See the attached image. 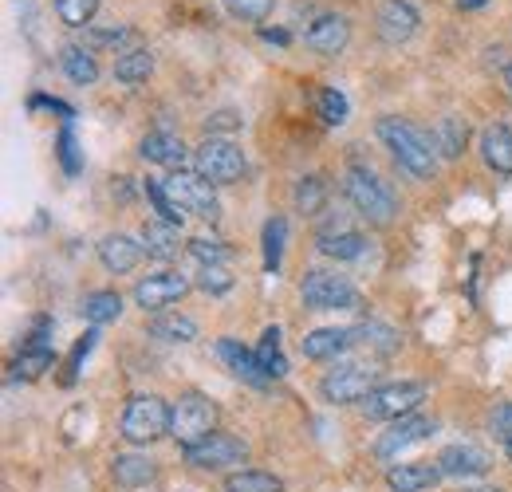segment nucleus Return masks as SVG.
Here are the masks:
<instances>
[{"label":"nucleus","mask_w":512,"mask_h":492,"mask_svg":"<svg viewBox=\"0 0 512 492\" xmlns=\"http://www.w3.org/2000/svg\"><path fill=\"white\" fill-rule=\"evenodd\" d=\"M217 426V410H213V402L205 398V394H182L174 406H170V437L182 445V449H190L197 441H205L209 433Z\"/></svg>","instance_id":"4"},{"label":"nucleus","mask_w":512,"mask_h":492,"mask_svg":"<svg viewBox=\"0 0 512 492\" xmlns=\"http://www.w3.org/2000/svg\"><path fill=\"white\" fill-rule=\"evenodd\" d=\"M130 40V28L115 24V28H91L87 32V48H119Z\"/></svg>","instance_id":"42"},{"label":"nucleus","mask_w":512,"mask_h":492,"mask_svg":"<svg viewBox=\"0 0 512 492\" xmlns=\"http://www.w3.org/2000/svg\"><path fill=\"white\" fill-rule=\"evenodd\" d=\"M355 339H359L363 347L379 351V355H394V351L402 347L398 331H394V327H386V323H363V327H355Z\"/></svg>","instance_id":"32"},{"label":"nucleus","mask_w":512,"mask_h":492,"mask_svg":"<svg viewBox=\"0 0 512 492\" xmlns=\"http://www.w3.org/2000/svg\"><path fill=\"white\" fill-rule=\"evenodd\" d=\"M193 284H197L201 292H209V296H225L237 280H233V272H229L225 264H201L197 276H193Z\"/></svg>","instance_id":"37"},{"label":"nucleus","mask_w":512,"mask_h":492,"mask_svg":"<svg viewBox=\"0 0 512 492\" xmlns=\"http://www.w3.org/2000/svg\"><path fill=\"white\" fill-rule=\"evenodd\" d=\"M505 83H509V91H512V63L505 67Z\"/></svg>","instance_id":"50"},{"label":"nucleus","mask_w":512,"mask_h":492,"mask_svg":"<svg viewBox=\"0 0 512 492\" xmlns=\"http://www.w3.org/2000/svg\"><path fill=\"white\" fill-rule=\"evenodd\" d=\"M119 430H123L130 445H150V441L170 433V406L162 398H154V394H134L127 402V410H123Z\"/></svg>","instance_id":"3"},{"label":"nucleus","mask_w":512,"mask_h":492,"mask_svg":"<svg viewBox=\"0 0 512 492\" xmlns=\"http://www.w3.org/2000/svg\"><path fill=\"white\" fill-rule=\"evenodd\" d=\"M347 40H351V24L343 20V16H320L308 32H304V44L316 52V56H339L343 48H347Z\"/></svg>","instance_id":"15"},{"label":"nucleus","mask_w":512,"mask_h":492,"mask_svg":"<svg viewBox=\"0 0 512 492\" xmlns=\"http://www.w3.org/2000/svg\"><path fill=\"white\" fill-rule=\"evenodd\" d=\"M142 245H146V252H150L154 260H174L182 241H178V229H174V225H166V221H146V225H142Z\"/></svg>","instance_id":"26"},{"label":"nucleus","mask_w":512,"mask_h":492,"mask_svg":"<svg viewBox=\"0 0 512 492\" xmlns=\"http://www.w3.org/2000/svg\"><path fill=\"white\" fill-rule=\"evenodd\" d=\"M146 197H150V205L158 209V221H166V225H174V229L186 221V209L166 193V185L162 182H146Z\"/></svg>","instance_id":"35"},{"label":"nucleus","mask_w":512,"mask_h":492,"mask_svg":"<svg viewBox=\"0 0 512 492\" xmlns=\"http://www.w3.org/2000/svg\"><path fill=\"white\" fill-rule=\"evenodd\" d=\"M166 193L201 221H217L221 217V205H217V193H213V182H205L197 170H174L166 178Z\"/></svg>","instance_id":"8"},{"label":"nucleus","mask_w":512,"mask_h":492,"mask_svg":"<svg viewBox=\"0 0 512 492\" xmlns=\"http://www.w3.org/2000/svg\"><path fill=\"white\" fill-rule=\"evenodd\" d=\"M323 201H327V182H323L320 174L300 178V185H296V209L300 213H320Z\"/></svg>","instance_id":"38"},{"label":"nucleus","mask_w":512,"mask_h":492,"mask_svg":"<svg viewBox=\"0 0 512 492\" xmlns=\"http://www.w3.org/2000/svg\"><path fill=\"white\" fill-rule=\"evenodd\" d=\"M434 150H438V158H461L465 154V146H469V123L465 119H457V115H446V119H438L434 123Z\"/></svg>","instance_id":"23"},{"label":"nucleus","mask_w":512,"mask_h":492,"mask_svg":"<svg viewBox=\"0 0 512 492\" xmlns=\"http://www.w3.org/2000/svg\"><path fill=\"white\" fill-rule=\"evenodd\" d=\"M56 12L67 28H87L91 16L99 12V0H56Z\"/></svg>","instance_id":"39"},{"label":"nucleus","mask_w":512,"mask_h":492,"mask_svg":"<svg viewBox=\"0 0 512 492\" xmlns=\"http://www.w3.org/2000/svg\"><path fill=\"white\" fill-rule=\"evenodd\" d=\"M260 36H264L268 44H288V32H284V28H276V32H272V28H260Z\"/></svg>","instance_id":"47"},{"label":"nucleus","mask_w":512,"mask_h":492,"mask_svg":"<svg viewBox=\"0 0 512 492\" xmlns=\"http://www.w3.org/2000/svg\"><path fill=\"white\" fill-rule=\"evenodd\" d=\"M225 8L237 16V20H249V24H260L268 12H272V0H225Z\"/></svg>","instance_id":"41"},{"label":"nucleus","mask_w":512,"mask_h":492,"mask_svg":"<svg viewBox=\"0 0 512 492\" xmlns=\"http://www.w3.org/2000/svg\"><path fill=\"white\" fill-rule=\"evenodd\" d=\"M300 296H304V304L316 311H351L359 308V288L347 280V276H335V272H308L304 280H300Z\"/></svg>","instance_id":"5"},{"label":"nucleus","mask_w":512,"mask_h":492,"mask_svg":"<svg viewBox=\"0 0 512 492\" xmlns=\"http://www.w3.org/2000/svg\"><path fill=\"white\" fill-rule=\"evenodd\" d=\"M442 481V469L438 465H426V461H414V465H390L386 473V485L394 492H426Z\"/></svg>","instance_id":"20"},{"label":"nucleus","mask_w":512,"mask_h":492,"mask_svg":"<svg viewBox=\"0 0 512 492\" xmlns=\"http://www.w3.org/2000/svg\"><path fill=\"white\" fill-rule=\"evenodd\" d=\"M316 107H320V119L327 126H343L347 115H351L347 95H343L339 87H320V91H316Z\"/></svg>","instance_id":"34"},{"label":"nucleus","mask_w":512,"mask_h":492,"mask_svg":"<svg viewBox=\"0 0 512 492\" xmlns=\"http://www.w3.org/2000/svg\"><path fill=\"white\" fill-rule=\"evenodd\" d=\"M150 71H154V56H150L146 48L123 52V56H119V63H115V79H119V83H127V87L146 83V79H150Z\"/></svg>","instance_id":"29"},{"label":"nucleus","mask_w":512,"mask_h":492,"mask_svg":"<svg viewBox=\"0 0 512 492\" xmlns=\"http://www.w3.org/2000/svg\"><path fill=\"white\" fill-rule=\"evenodd\" d=\"M256 359H260V367H264L268 378H284V374H288V363H284V355H280V327H268V331L260 335Z\"/></svg>","instance_id":"31"},{"label":"nucleus","mask_w":512,"mask_h":492,"mask_svg":"<svg viewBox=\"0 0 512 492\" xmlns=\"http://www.w3.org/2000/svg\"><path fill=\"white\" fill-rule=\"evenodd\" d=\"M379 142L394 154V162L414 174V178H434V166H438V150H434V138L426 130H418L414 123L398 119V115H386L375 126Z\"/></svg>","instance_id":"1"},{"label":"nucleus","mask_w":512,"mask_h":492,"mask_svg":"<svg viewBox=\"0 0 512 492\" xmlns=\"http://www.w3.org/2000/svg\"><path fill=\"white\" fill-rule=\"evenodd\" d=\"M60 63H64L67 79L71 83H79V87H91L95 79H99V63L91 56V48H79V44H71L60 52Z\"/></svg>","instance_id":"27"},{"label":"nucleus","mask_w":512,"mask_h":492,"mask_svg":"<svg viewBox=\"0 0 512 492\" xmlns=\"http://www.w3.org/2000/svg\"><path fill=\"white\" fill-rule=\"evenodd\" d=\"M60 158H64L67 174H79V146H75V130L71 126H64V134H60Z\"/></svg>","instance_id":"46"},{"label":"nucleus","mask_w":512,"mask_h":492,"mask_svg":"<svg viewBox=\"0 0 512 492\" xmlns=\"http://www.w3.org/2000/svg\"><path fill=\"white\" fill-rule=\"evenodd\" d=\"M355 343V331H347V327H320V331H308L304 335V355L308 359H339L347 347Z\"/></svg>","instance_id":"21"},{"label":"nucleus","mask_w":512,"mask_h":492,"mask_svg":"<svg viewBox=\"0 0 512 492\" xmlns=\"http://www.w3.org/2000/svg\"><path fill=\"white\" fill-rule=\"evenodd\" d=\"M489 430H493V437H497L501 445H512V402H501V406L493 410Z\"/></svg>","instance_id":"44"},{"label":"nucleus","mask_w":512,"mask_h":492,"mask_svg":"<svg viewBox=\"0 0 512 492\" xmlns=\"http://www.w3.org/2000/svg\"><path fill=\"white\" fill-rule=\"evenodd\" d=\"M52 363H56L52 347H24V355L12 363V378H24V382H32V378H40L44 370H52Z\"/></svg>","instance_id":"33"},{"label":"nucleus","mask_w":512,"mask_h":492,"mask_svg":"<svg viewBox=\"0 0 512 492\" xmlns=\"http://www.w3.org/2000/svg\"><path fill=\"white\" fill-rule=\"evenodd\" d=\"M343 189H347L351 205H355L367 221H375V225H390V221H394L398 201H394V193H390L367 166H351L347 178H343Z\"/></svg>","instance_id":"2"},{"label":"nucleus","mask_w":512,"mask_h":492,"mask_svg":"<svg viewBox=\"0 0 512 492\" xmlns=\"http://www.w3.org/2000/svg\"><path fill=\"white\" fill-rule=\"evenodd\" d=\"M323 398L335 402V406H347V402H367L375 390H379V370L375 367H335L320 382Z\"/></svg>","instance_id":"9"},{"label":"nucleus","mask_w":512,"mask_h":492,"mask_svg":"<svg viewBox=\"0 0 512 492\" xmlns=\"http://www.w3.org/2000/svg\"><path fill=\"white\" fill-rule=\"evenodd\" d=\"M505 449H509V461H512V445H505Z\"/></svg>","instance_id":"51"},{"label":"nucleus","mask_w":512,"mask_h":492,"mask_svg":"<svg viewBox=\"0 0 512 492\" xmlns=\"http://www.w3.org/2000/svg\"><path fill=\"white\" fill-rule=\"evenodd\" d=\"M193 162H197V174L213 185H233L245 178V154L229 138H205Z\"/></svg>","instance_id":"6"},{"label":"nucleus","mask_w":512,"mask_h":492,"mask_svg":"<svg viewBox=\"0 0 512 492\" xmlns=\"http://www.w3.org/2000/svg\"><path fill=\"white\" fill-rule=\"evenodd\" d=\"M481 4H489V0H457V8H481Z\"/></svg>","instance_id":"48"},{"label":"nucleus","mask_w":512,"mask_h":492,"mask_svg":"<svg viewBox=\"0 0 512 492\" xmlns=\"http://www.w3.org/2000/svg\"><path fill=\"white\" fill-rule=\"evenodd\" d=\"M375 24H379V40L398 48V44L414 40V32H418V8L410 0H383Z\"/></svg>","instance_id":"12"},{"label":"nucleus","mask_w":512,"mask_h":492,"mask_svg":"<svg viewBox=\"0 0 512 492\" xmlns=\"http://www.w3.org/2000/svg\"><path fill=\"white\" fill-rule=\"evenodd\" d=\"M225 492H284V481L264 469H241V473L225 477Z\"/></svg>","instance_id":"30"},{"label":"nucleus","mask_w":512,"mask_h":492,"mask_svg":"<svg viewBox=\"0 0 512 492\" xmlns=\"http://www.w3.org/2000/svg\"><path fill=\"white\" fill-rule=\"evenodd\" d=\"M142 158L154 162V166H166V170H186L190 150H186V142H182L178 134H170V130H150V134L142 138Z\"/></svg>","instance_id":"17"},{"label":"nucleus","mask_w":512,"mask_h":492,"mask_svg":"<svg viewBox=\"0 0 512 492\" xmlns=\"http://www.w3.org/2000/svg\"><path fill=\"white\" fill-rule=\"evenodd\" d=\"M119 315H123V296L111 292V288L91 292V296L83 300V319H87L91 327H103V323H111V319H119Z\"/></svg>","instance_id":"28"},{"label":"nucleus","mask_w":512,"mask_h":492,"mask_svg":"<svg viewBox=\"0 0 512 492\" xmlns=\"http://www.w3.org/2000/svg\"><path fill=\"white\" fill-rule=\"evenodd\" d=\"M481 158L489 170L512 174V130L505 123H493L481 134Z\"/></svg>","instance_id":"22"},{"label":"nucleus","mask_w":512,"mask_h":492,"mask_svg":"<svg viewBox=\"0 0 512 492\" xmlns=\"http://www.w3.org/2000/svg\"><path fill=\"white\" fill-rule=\"evenodd\" d=\"M422 402H426V386L422 382H390V386H379L363 402V414L375 418V422H398V418H410Z\"/></svg>","instance_id":"7"},{"label":"nucleus","mask_w":512,"mask_h":492,"mask_svg":"<svg viewBox=\"0 0 512 492\" xmlns=\"http://www.w3.org/2000/svg\"><path fill=\"white\" fill-rule=\"evenodd\" d=\"M434 430H438V426H434L430 418H422V414L398 418V422H394V426H390V430H386L383 437L375 441V453H379V457H398L406 445H418V441H426V437H430Z\"/></svg>","instance_id":"14"},{"label":"nucleus","mask_w":512,"mask_h":492,"mask_svg":"<svg viewBox=\"0 0 512 492\" xmlns=\"http://www.w3.org/2000/svg\"><path fill=\"white\" fill-rule=\"evenodd\" d=\"M186 248H190V256L197 264H229V260H233V248L213 241V237H193Z\"/></svg>","instance_id":"40"},{"label":"nucleus","mask_w":512,"mask_h":492,"mask_svg":"<svg viewBox=\"0 0 512 492\" xmlns=\"http://www.w3.org/2000/svg\"><path fill=\"white\" fill-rule=\"evenodd\" d=\"M111 477H115L119 489H142V485H150V481L158 477V469H154V461L142 457V453H123V457H115Z\"/></svg>","instance_id":"24"},{"label":"nucleus","mask_w":512,"mask_h":492,"mask_svg":"<svg viewBox=\"0 0 512 492\" xmlns=\"http://www.w3.org/2000/svg\"><path fill=\"white\" fill-rule=\"evenodd\" d=\"M434 465L442 469V477H457V481H473V477H485L493 469L489 453L477 445H446Z\"/></svg>","instance_id":"13"},{"label":"nucleus","mask_w":512,"mask_h":492,"mask_svg":"<svg viewBox=\"0 0 512 492\" xmlns=\"http://www.w3.org/2000/svg\"><path fill=\"white\" fill-rule=\"evenodd\" d=\"M217 359L225 363V367L233 370L237 378H245L249 386H268V374L260 367V359H256V351H249L245 343H237V339H217Z\"/></svg>","instance_id":"18"},{"label":"nucleus","mask_w":512,"mask_h":492,"mask_svg":"<svg viewBox=\"0 0 512 492\" xmlns=\"http://www.w3.org/2000/svg\"><path fill=\"white\" fill-rule=\"evenodd\" d=\"M461 492H505V489H493V485H485V489H461Z\"/></svg>","instance_id":"49"},{"label":"nucleus","mask_w":512,"mask_h":492,"mask_svg":"<svg viewBox=\"0 0 512 492\" xmlns=\"http://www.w3.org/2000/svg\"><path fill=\"white\" fill-rule=\"evenodd\" d=\"M316 248H320L323 256H331V260H359L363 252H367V237L363 233H355L351 225H323L320 237H316Z\"/></svg>","instance_id":"16"},{"label":"nucleus","mask_w":512,"mask_h":492,"mask_svg":"<svg viewBox=\"0 0 512 492\" xmlns=\"http://www.w3.org/2000/svg\"><path fill=\"white\" fill-rule=\"evenodd\" d=\"M186 292H190V280H186V276H178V272H154V276L138 280L134 304L146 311H162V308H170V304H178Z\"/></svg>","instance_id":"11"},{"label":"nucleus","mask_w":512,"mask_h":492,"mask_svg":"<svg viewBox=\"0 0 512 492\" xmlns=\"http://www.w3.org/2000/svg\"><path fill=\"white\" fill-rule=\"evenodd\" d=\"M150 335L162 343H193L197 339V323L190 315H174V311H158L150 319Z\"/></svg>","instance_id":"25"},{"label":"nucleus","mask_w":512,"mask_h":492,"mask_svg":"<svg viewBox=\"0 0 512 492\" xmlns=\"http://www.w3.org/2000/svg\"><path fill=\"white\" fill-rule=\"evenodd\" d=\"M142 252H146V245H138L134 237H127V233H111V237H103V245H99V260H103L107 272L127 276V272L138 268Z\"/></svg>","instance_id":"19"},{"label":"nucleus","mask_w":512,"mask_h":492,"mask_svg":"<svg viewBox=\"0 0 512 492\" xmlns=\"http://www.w3.org/2000/svg\"><path fill=\"white\" fill-rule=\"evenodd\" d=\"M205 130L217 138V134H233V130H241V115L237 111H213L209 119H205Z\"/></svg>","instance_id":"45"},{"label":"nucleus","mask_w":512,"mask_h":492,"mask_svg":"<svg viewBox=\"0 0 512 492\" xmlns=\"http://www.w3.org/2000/svg\"><path fill=\"white\" fill-rule=\"evenodd\" d=\"M95 343H99V331H87V335H83V339L75 343V351L67 355V374H64V382H67V386L75 382V374H79V363H83V359H87V355L95 351Z\"/></svg>","instance_id":"43"},{"label":"nucleus","mask_w":512,"mask_h":492,"mask_svg":"<svg viewBox=\"0 0 512 492\" xmlns=\"http://www.w3.org/2000/svg\"><path fill=\"white\" fill-rule=\"evenodd\" d=\"M182 457H186V465H193V469H225V465H245L249 449L233 433H209L205 441L182 449Z\"/></svg>","instance_id":"10"},{"label":"nucleus","mask_w":512,"mask_h":492,"mask_svg":"<svg viewBox=\"0 0 512 492\" xmlns=\"http://www.w3.org/2000/svg\"><path fill=\"white\" fill-rule=\"evenodd\" d=\"M284 237H288V221L284 217H272L264 225V268L276 272L280 260H284Z\"/></svg>","instance_id":"36"}]
</instances>
